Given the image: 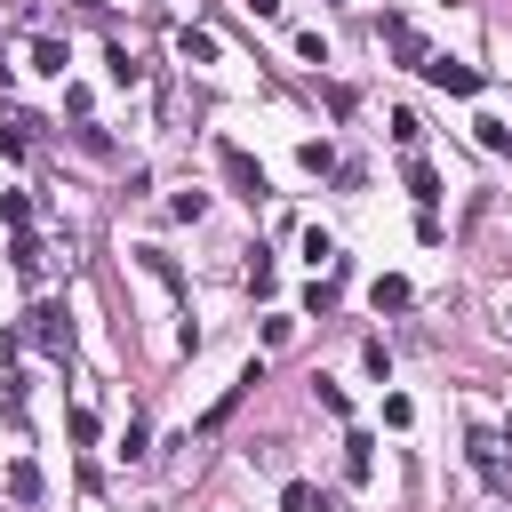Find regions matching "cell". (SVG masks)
<instances>
[{"mask_svg": "<svg viewBox=\"0 0 512 512\" xmlns=\"http://www.w3.org/2000/svg\"><path fill=\"white\" fill-rule=\"evenodd\" d=\"M24 336H32L48 360H72V312H64L56 296H48V304H32V328H24Z\"/></svg>", "mask_w": 512, "mask_h": 512, "instance_id": "6da1fadb", "label": "cell"}, {"mask_svg": "<svg viewBox=\"0 0 512 512\" xmlns=\"http://www.w3.org/2000/svg\"><path fill=\"white\" fill-rule=\"evenodd\" d=\"M408 192H416V208H424V216L440 208V176H432L424 160H408Z\"/></svg>", "mask_w": 512, "mask_h": 512, "instance_id": "ba28073f", "label": "cell"}, {"mask_svg": "<svg viewBox=\"0 0 512 512\" xmlns=\"http://www.w3.org/2000/svg\"><path fill=\"white\" fill-rule=\"evenodd\" d=\"M72 8H80V16H96V8H104V0H72Z\"/></svg>", "mask_w": 512, "mask_h": 512, "instance_id": "2e32d148", "label": "cell"}, {"mask_svg": "<svg viewBox=\"0 0 512 512\" xmlns=\"http://www.w3.org/2000/svg\"><path fill=\"white\" fill-rule=\"evenodd\" d=\"M104 64H112V80H120V88H136V72H144V64H136V56H128V48H112V56H104Z\"/></svg>", "mask_w": 512, "mask_h": 512, "instance_id": "9a60e30c", "label": "cell"}, {"mask_svg": "<svg viewBox=\"0 0 512 512\" xmlns=\"http://www.w3.org/2000/svg\"><path fill=\"white\" fill-rule=\"evenodd\" d=\"M464 448H472V472H480V480H488L496 496H512V448H504V440H496L488 424H480V432H472Z\"/></svg>", "mask_w": 512, "mask_h": 512, "instance_id": "7a4b0ae2", "label": "cell"}, {"mask_svg": "<svg viewBox=\"0 0 512 512\" xmlns=\"http://www.w3.org/2000/svg\"><path fill=\"white\" fill-rule=\"evenodd\" d=\"M216 160H224V176H232V192H248V200L264 192V168H256V160H248L240 144H216Z\"/></svg>", "mask_w": 512, "mask_h": 512, "instance_id": "5b68a950", "label": "cell"}, {"mask_svg": "<svg viewBox=\"0 0 512 512\" xmlns=\"http://www.w3.org/2000/svg\"><path fill=\"white\" fill-rule=\"evenodd\" d=\"M280 512H328V496H320L312 480H288V488H280Z\"/></svg>", "mask_w": 512, "mask_h": 512, "instance_id": "9c48e42d", "label": "cell"}, {"mask_svg": "<svg viewBox=\"0 0 512 512\" xmlns=\"http://www.w3.org/2000/svg\"><path fill=\"white\" fill-rule=\"evenodd\" d=\"M64 64H72V56H64V40H48V32H40V40H32V72H64Z\"/></svg>", "mask_w": 512, "mask_h": 512, "instance_id": "8fae6325", "label": "cell"}, {"mask_svg": "<svg viewBox=\"0 0 512 512\" xmlns=\"http://www.w3.org/2000/svg\"><path fill=\"white\" fill-rule=\"evenodd\" d=\"M48 272H56V256H48L32 232H16V280H48Z\"/></svg>", "mask_w": 512, "mask_h": 512, "instance_id": "8992f818", "label": "cell"}, {"mask_svg": "<svg viewBox=\"0 0 512 512\" xmlns=\"http://www.w3.org/2000/svg\"><path fill=\"white\" fill-rule=\"evenodd\" d=\"M424 80H432V88H448V96H480V72H472V64H456V56H424Z\"/></svg>", "mask_w": 512, "mask_h": 512, "instance_id": "3957f363", "label": "cell"}, {"mask_svg": "<svg viewBox=\"0 0 512 512\" xmlns=\"http://www.w3.org/2000/svg\"><path fill=\"white\" fill-rule=\"evenodd\" d=\"M392 144L416 152V144H424V120H416V112H392Z\"/></svg>", "mask_w": 512, "mask_h": 512, "instance_id": "5bb4252c", "label": "cell"}, {"mask_svg": "<svg viewBox=\"0 0 512 512\" xmlns=\"http://www.w3.org/2000/svg\"><path fill=\"white\" fill-rule=\"evenodd\" d=\"M384 48H392L400 64H416V72H424V56H432V48H424V32H416L408 16H384Z\"/></svg>", "mask_w": 512, "mask_h": 512, "instance_id": "277c9868", "label": "cell"}, {"mask_svg": "<svg viewBox=\"0 0 512 512\" xmlns=\"http://www.w3.org/2000/svg\"><path fill=\"white\" fill-rule=\"evenodd\" d=\"M368 304H376V312H408V280H392V272H384V280L368 288Z\"/></svg>", "mask_w": 512, "mask_h": 512, "instance_id": "30bf717a", "label": "cell"}, {"mask_svg": "<svg viewBox=\"0 0 512 512\" xmlns=\"http://www.w3.org/2000/svg\"><path fill=\"white\" fill-rule=\"evenodd\" d=\"M368 472H376V440L352 432V440H344V480H368Z\"/></svg>", "mask_w": 512, "mask_h": 512, "instance_id": "52a82bcc", "label": "cell"}, {"mask_svg": "<svg viewBox=\"0 0 512 512\" xmlns=\"http://www.w3.org/2000/svg\"><path fill=\"white\" fill-rule=\"evenodd\" d=\"M176 56H184V64H208L216 40H208V32H176Z\"/></svg>", "mask_w": 512, "mask_h": 512, "instance_id": "4fadbf2b", "label": "cell"}, {"mask_svg": "<svg viewBox=\"0 0 512 512\" xmlns=\"http://www.w3.org/2000/svg\"><path fill=\"white\" fill-rule=\"evenodd\" d=\"M504 328H512V304H504Z\"/></svg>", "mask_w": 512, "mask_h": 512, "instance_id": "e0dca14e", "label": "cell"}, {"mask_svg": "<svg viewBox=\"0 0 512 512\" xmlns=\"http://www.w3.org/2000/svg\"><path fill=\"white\" fill-rule=\"evenodd\" d=\"M8 496H16V504H32V496H40V472H32V464H24V456H16V464H8Z\"/></svg>", "mask_w": 512, "mask_h": 512, "instance_id": "7c38bea8", "label": "cell"}]
</instances>
